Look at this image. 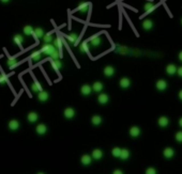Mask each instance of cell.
<instances>
[{
	"instance_id": "obj_14",
	"label": "cell",
	"mask_w": 182,
	"mask_h": 174,
	"mask_svg": "<svg viewBox=\"0 0 182 174\" xmlns=\"http://www.w3.org/2000/svg\"><path fill=\"white\" fill-rule=\"evenodd\" d=\"M90 44L94 46V47H99L101 44H102V39L99 36V35H94L90 39Z\"/></svg>"
},
{
	"instance_id": "obj_6",
	"label": "cell",
	"mask_w": 182,
	"mask_h": 174,
	"mask_svg": "<svg viewBox=\"0 0 182 174\" xmlns=\"http://www.w3.org/2000/svg\"><path fill=\"white\" fill-rule=\"evenodd\" d=\"M80 93L84 96H89L92 93V87L89 86V84H84L80 88Z\"/></svg>"
},
{
	"instance_id": "obj_29",
	"label": "cell",
	"mask_w": 182,
	"mask_h": 174,
	"mask_svg": "<svg viewBox=\"0 0 182 174\" xmlns=\"http://www.w3.org/2000/svg\"><path fill=\"white\" fill-rule=\"evenodd\" d=\"M52 67L55 69L56 71L60 70V69L62 67V63H61V61H59L58 59H55V60H53V62H52Z\"/></svg>"
},
{
	"instance_id": "obj_4",
	"label": "cell",
	"mask_w": 182,
	"mask_h": 174,
	"mask_svg": "<svg viewBox=\"0 0 182 174\" xmlns=\"http://www.w3.org/2000/svg\"><path fill=\"white\" fill-rule=\"evenodd\" d=\"M47 130H48V128H47V126H46L45 124H43V123L38 124L36 127V131L39 136H44L45 134L47 132Z\"/></svg>"
},
{
	"instance_id": "obj_40",
	"label": "cell",
	"mask_w": 182,
	"mask_h": 174,
	"mask_svg": "<svg viewBox=\"0 0 182 174\" xmlns=\"http://www.w3.org/2000/svg\"><path fill=\"white\" fill-rule=\"evenodd\" d=\"M177 74L179 77H181L182 78V66H180L179 69H177Z\"/></svg>"
},
{
	"instance_id": "obj_25",
	"label": "cell",
	"mask_w": 182,
	"mask_h": 174,
	"mask_svg": "<svg viewBox=\"0 0 182 174\" xmlns=\"http://www.w3.org/2000/svg\"><path fill=\"white\" fill-rule=\"evenodd\" d=\"M66 38H67V40L70 42V43L74 44V45H76L77 41H78V35L76 34V33H71V34L66 36Z\"/></svg>"
},
{
	"instance_id": "obj_34",
	"label": "cell",
	"mask_w": 182,
	"mask_h": 174,
	"mask_svg": "<svg viewBox=\"0 0 182 174\" xmlns=\"http://www.w3.org/2000/svg\"><path fill=\"white\" fill-rule=\"evenodd\" d=\"M42 40H43V42L44 43H52L53 42V36L49 34V33H47V34H44V36L42 38Z\"/></svg>"
},
{
	"instance_id": "obj_22",
	"label": "cell",
	"mask_w": 182,
	"mask_h": 174,
	"mask_svg": "<svg viewBox=\"0 0 182 174\" xmlns=\"http://www.w3.org/2000/svg\"><path fill=\"white\" fill-rule=\"evenodd\" d=\"M119 86L122 88V89H128V88H130V86H131V80H130L129 78L124 77V78H122L119 81Z\"/></svg>"
},
{
	"instance_id": "obj_36",
	"label": "cell",
	"mask_w": 182,
	"mask_h": 174,
	"mask_svg": "<svg viewBox=\"0 0 182 174\" xmlns=\"http://www.w3.org/2000/svg\"><path fill=\"white\" fill-rule=\"evenodd\" d=\"M88 49H89V47H88V43H87V42H84V43L79 46V50L81 52H87L88 51Z\"/></svg>"
},
{
	"instance_id": "obj_23",
	"label": "cell",
	"mask_w": 182,
	"mask_h": 174,
	"mask_svg": "<svg viewBox=\"0 0 182 174\" xmlns=\"http://www.w3.org/2000/svg\"><path fill=\"white\" fill-rule=\"evenodd\" d=\"M103 89H104V84L101 81H97L92 84V91L97 92V93H100Z\"/></svg>"
},
{
	"instance_id": "obj_13",
	"label": "cell",
	"mask_w": 182,
	"mask_h": 174,
	"mask_svg": "<svg viewBox=\"0 0 182 174\" xmlns=\"http://www.w3.org/2000/svg\"><path fill=\"white\" fill-rule=\"evenodd\" d=\"M167 82L165 81V80H163V79H160V80H158L156 81V89L159 90V91H165L166 89H167Z\"/></svg>"
},
{
	"instance_id": "obj_30",
	"label": "cell",
	"mask_w": 182,
	"mask_h": 174,
	"mask_svg": "<svg viewBox=\"0 0 182 174\" xmlns=\"http://www.w3.org/2000/svg\"><path fill=\"white\" fill-rule=\"evenodd\" d=\"M30 58H31L33 61H36V62L40 61L41 59H42V52H41V51L32 52V55H31V57H30Z\"/></svg>"
},
{
	"instance_id": "obj_3",
	"label": "cell",
	"mask_w": 182,
	"mask_h": 174,
	"mask_svg": "<svg viewBox=\"0 0 182 174\" xmlns=\"http://www.w3.org/2000/svg\"><path fill=\"white\" fill-rule=\"evenodd\" d=\"M38 100H40L41 103H46L49 100V93L45 90H41L38 92Z\"/></svg>"
},
{
	"instance_id": "obj_37",
	"label": "cell",
	"mask_w": 182,
	"mask_h": 174,
	"mask_svg": "<svg viewBox=\"0 0 182 174\" xmlns=\"http://www.w3.org/2000/svg\"><path fill=\"white\" fill-rule=\"evenodd\" d=\"M7 82H8V79H7V77H5V75L0 74V84H1V86H5Z\"/></svg>"
},
{
	"instance_id": "obj_18",
	"label": "cell",
	"mask_w": 182,
	"mask_h": 174,
	"mask_svg": "<svg viewBox=\"0 0 182 174\" xmlns=\"http://www.w3.org/2000/svg\"><path fill=\"white\" fill-rule=\"evenodd\" d=\"M142 27L145 29L146 31H149L153 28V22L151 19H145L142 24Z\"/></svg>"
},
{
	"instance_id": "obj_32",
	"label": "cell",
	"mask_w": 182,
	"mask_h": 174,
	"mask_svg": "<svg viewBox=\"0 0 182 174\" xmlns=\"http://www.w3.org/2000/svg\"><path fill=\"white\" fill-rule=\"evenodd\" d=\"M33 27L30 26V25H28V26H25L24 27V34L25 35H31L33 34Z\"/></svg>"
},
{
	"instance_id": "obj_5",
	"label": "cell",
	"mask_w": 182,
	"mask_h": 174,
	"mask_svg": "<svg viewBox=\"0 0 182 174\" xmlns=\"http://www.w3.org/2000/svg\"><path fill=\"white\" fill-rule=\"evenodd\" d=\"M103 155H104V153H103V151L100 150V148H95V150H93L92 153H91V157H92V159H94V160H101Z\"/></svg>"
},
{
	"instance_id": "obj_33",
	"label": "cell",
	"mask_w": 182,
	"mask_h": 174,
	"mask_svg": "<svg viewBox=\"0 0 182 174\" xmlns=\"http://www.w3.org/2000/svg\"><path fill=\"white\" fill-rule=\"evenodd\" d=\"M41 90H42V87H41L38 82H33L31 84V91L33 92V93H38V92L41 91Z\"/></svg>"
},
{
	"instance_id": "obj_41",
	"label": "cell",
	"mask_w": 182,
	"mask_h": 174,
	"mask_svg": "<svg viewBox=\"0 0 182 174\" xmlns=\"http://www.w3.org/2000/svg\"><path fill=\"white\" fill-rule=\"evenodd\" d=\"M122 173H123V172H122L121 170H115V171H114V174H122Z\"/></svg>"
},
{
	"instance_id": "obj_21",
	"label": "cell",
	"mask_w": 182,
	"mask_h": 174,
	"mask_svg": "<svg viewBox=\"0 0 182 174\" xmlns=\"http://www.w3.org/2000/svg\"><path fill=\"white\" fill-rule=\"evenodd\" d=\"M163 155L166 159H170V158H173V155H175V151H173L171 148H166L164 150V152H163Z\"/></svg>"
},
{
	"instance_id": "obj_26",
	"label": "cell",
	"mask_w": 182,
	"mask_h": 174,
	"mask_svg": "<svg viewBox=\"0 0 182 174\" xmlns=\"http://www.w3.org/2000/svg\"><path fill=\"white\" fill-rule=\"evenodd\" d=\"M13 42L17 46H22L23 43H24V38H23V35L21 34H15L14 35V38H13Z\"/></svg>"
},
{
	"instance_id": "obj_38",
	"label": "cell",
	"mask_w": 182,
	"mask_h": 174,
	"mask_svg": "<svg viewBox=\"0 0 182 174\" xmlns=\"http://www.w3.org/2000/svg\"><path fill=\"white\" fill-rule=\"evenodd\" d=\"M176 140H177L178 142L182 143V131H178L177 134H176Z\"/></svg>"
},
{
	"instance_id": "obj_19",
	"label": "cell",
	"mask_w": 182,
	"mask_h": 174,
	"mask_svg": "<svg viewBox=\"0 0 182 174\" xmlns=\"http://www.w3.org/2000/svg\"><path fill=\"white\" fill-rule=\"evenodd\" d=\"M166 73L169 76H173L175 74H177V66L175 64H168L166 66Z\"/></svg>"
},
{
	"instance_id": "obj_8",
	"label": "cell",
	"mask_w": 182,
	"mask_h": 174,
	"mask_svg": "<svg viewBox=\"0 0 182 174\" xmlns=\"http://www.w3.org/2000/svg\"><path fill=\"white\" fill-rule=\"evenodd\" d=\"M80 162H81V165H91V162H92V157L90 156V155H88V154H85V155H83L81 156V158H80Z\"/></svg>"
},
{
	"instance_id": "obj_43",
	"label": "cell",
	"mask_w": 182,
	"mask_h": 174,
	"mask_svg": "<svg viewBox=\"0 0 182 174\" xmlns=\"http://www.w3.org/2000/svg\"><path fill=\"white\" fill-rule=\"evenodd\" d=\"M2 3H8V2H10V0H0Z\"/></svg>"
},
{
	"instance_id": "obj_24",
	"label": "cell",
	"mask_w": 182,
	"mask_h": 174,
	"mask_svg": "<svg viewBox=\"0 0 182 174\" xmlns=\"http://www.w3.org/2000/svg\"><path fill=\"white\" fill-rule=\"evenodd\" d=\"M158 123H159V125H160L161 127H163V128H165V127L168 126L169 124V119L166 118V117H161L160 119H159V121H158Z\"/></svg>"
},
{
	"instance_id": "obj_20",
	"label": "cell",
	"mask_w": 182,
	"mask_h": 174,
	"mask_svg": "<svg viewBox=\"0 0 182 174\" xmlns=\"http://www.w3.org/2000/svg\"><path fill=\"white\" fill-rule=\"evenodd\" d=\"M103 73H104V75H105L106 77H111V76L115 75V67H113V66L111 65L106 66V67L104 69V71H103Z\"/></svg>"
},
{
	"instance_id": "obj_11",
	"label": "cell",
	"mask_w": 182,
	"mask_h": 174,
	"mask_svg": "<svg viewBox=\"0 0 182 174\" xmlns=\"http://www.w3.org/2000/svg\"><path fill=\"white\" fill-rule=\"evenodd\" d=\"M130 136L132 137V138H137V137H139L140 136V128L137 126H133L130 128Z\"/></svg>"
},
{
	"instance_id": "obj_12",
	"label": "cell",
	"mask_w": 182,
	"mask_h": 174,
	"mask_svg": "<svg viewBox=\"0 0 182 174\" xmlns=\"http://www.w3.org/2000/svg\"><path fill=\"white\" fill-rule=\"evenodd\" d=\"M88 9H89L88 2H81V3L77 7L76 11H77V12H79V13H81V14H85V13H87V12H88Z\"/></svg>"
},
{
	"instance_id": "obj_2",
	"label": "cell",
	"mask_w": 182,
	"mask_h": 174,
	"mask_svg": "<svg viewBox=\"0 0 182 174\" xmlns=\"http://www.w3.org/2000/svg\"><path fill=\"white\" fill-rule=\"evenodd\" d=\"M63 115H64V118L68 119V120H72V119L75 118L76 111L74 110V108H72V107H68V108L64 109V111H63Z\"/></svg>"
},
{
	"instance_id": "obj_35",
	"label": "cell",
	"mask_w": 182,
	"mask_h": 174,
	"mask_svg": "<svg viewBox=\"0 0 182 174\" xmlns=\"http://www.w3.org/2000/svg\"><path fill=\"white\" fill-rule=\"evenodd\" d=\"M120 152H121V148H114L113 151H111V154H113V156L116 157V158H119Z\"/></svg>"
},
{
	"instance_id": "obj_9",
	"label": "cell",
	"mask_w": 182,
	"mask_h": 174,
	"mask_svg": "<svg viewBox=\"0 0 182 174\" xmlns=\"http://www.w3.org/2000/svg\"><path fill=\"white\" fill-rule=\"evenodd\" d=\"M8 127H9L10 130L15 131L21 127V124H19V122H18L17 120H11L9 122V124H8Z\"/></svg>"
},
{
	"instance_id": "obj_17",
	"label": "cell",
	"mask_w": 182,
	"mask_h": 174,
	"mask_svg": "<svg viewBox=\"0 0 182 174\" xmlns=\"http://www.w3.org/2000/svg\"><path fill=\"white\" fill-rule=\"evenodd\" d=\"M158 8V5H153V3H151V2H147L145 7H144V10L146 11V14H149V13H152L154 10Z\"/></svg>"
},
{
	"instance_id": "obj_10",
	"label": "cell",
	"mask_w": 182,
	"mask_h": 174,
	"mask_svg": "<svg viewBox=\"0 0 182 174\" xmlns=\"http://www.w3.org/2000/svg\"><path fill=\"white\" fill-rule=\"evenodd\" d=\"M27 120L29 121L30 123H36L38 120H39V114L34 111H31L27 114Z\"/></svg>"
},
{
	"instance_id": "obj_45",
	"label": "cell",
	"mask_w": 182,
	"mask_h": 174,
	"mask_svg": "<svg viewBox=\"0 0 182 174\" xmlns=\"http://www.w3.org/2000/svg\"><path fill=\"white\" fill-rule=\"evenodd\" d=\"M179 125H180V126L182 127V118L180 119V120H179Z\"/></svg>"
},
{
	"instance_id": "obj_1",
	"label": "cell",
	"mask_w": 182,
	"mask_h": 174,
	"mask_svg": "<svg viewBox=\"0 0 182 174\" xmlns=\"http://www.w3.org/2000/svg\"><path fill=\"white\" fill-rule=\"evenodd\" d=\"M40 51L42 53L46 55V56H49L50 58H53V60L59 59V57H60V51L50 43H44V45L41 47Z\"/></svg>"
},
{
	"instance_id": "obj_28",
	"label": "cell",
	"mask_w": 182,
	"mask_h": 174,
	"mask_svg": "<svg viewBox=\"0 0 182 174\" xmlns=\"http://www.w3.org/2000/svg\"><path fill=\"white\" fill-rule=\"evenodd\" d=\"M18 65H19V63H18L17 60H15V59H9L8 60V67L10 70H13L15 67H17Z\"/></svg>"
},
{
	"instance_id": "obj_44",
	"label": "cell",
	"mask_w": 182,
	"mask_h": 174,
	"mask_svg": "<svg viewBox=\"0 0 182 174\" xmlns=\"http://www.w3.org/2000/svg\"><path fill=\"white\" fill-rule=\"evenodd\" d=\"M179 98H180V100H182V90L180 92H179Z\"/></svg>"
},
{
	"instance_id": "obj_7",
	"label": "cell",
	"mask_w": 182,
	"mask_h": 174,
	"mask_svg": "<svg viewBox=\"0 0 182 174\" xmlns=\"http://www.w3.org/2000/svg\"><path fill=\"white\" fill-rule=\"evenodd\" d=\"M109 102V96L106 93H101L98 96V103L100 105H106Z\"/></svg>"
},
{
	"instance_id": "obj_42",
	"label": "cell",
	"mask_w": 182,
	"mask_h": 174,
	"mask_svg": "<svg viewBox=\"0 0 182 174\" xmlns=\"http://www.w3.org/2000/svg\"><path fill=\"white\" fill-rule=\"evenodd\" d=\"M178 58H179V60L182 62V51L179 52V55H178Z\"/></svg>"
},
{
	"instance_id": "obj_27",
	"label": "cell",
	"mask_w": 182,
	"mask_h": 174,
	"mask_svg": "<svg viewBox=\"0 0 182 174\" xmlns=\"http://www.w3.org/2000/svg\"><path fill=\"white\" fill-rule=\"evenodd\" d=\"M33 34H34V36L38 38V39H42V38L44 36L45 32L42 28H36V29L33 30Z\"/></svg>"
},
{
	"instance_id": "obj_39",
	"label": "cell",
	"mask_w": 182,
	"mask_h": 174,
	"mask_svg": "<svg viewBox=\"0 0 182 174\" xmlns=\"http://www.w3.org/2000/svg\"><path fill=\"white\" fill-rule=\"evenodd\" d=\"M146 173L147 174H156V170L153 169V168H148L146 170Z\"/></svg>"
},
{
	"instance_id": "obj_31",
	"label": "cell",
	"mask_w": 182,
	"mask_h": 174,
	"mask_svg": "<svg viewBox=\"0 0 182 174\" xmlns=\"http://www.w3.org/2000/svg\"><path fill=\"white\" fill-rule=\"evenodd\" d=\"M53 45L55 46V47L57 48L59 51H61V49H62V43H61V40L59 39V38H57V39L53 40Z\"/></svg>"
},
{
	"instance_id": "obj_46",
	"label": "cell",
	"mask_w": 182,
	"mask_h": 174,
	"mask_svg": "<svg viewBox=\"0 0 182 174\" xmlns=\"http://www.w3.org/2000/svg\"><path fill=\"white\" fill-rule=\"evenodd\" d=\"M181 24H182V19H181Z\"/></svg>"
},
{
	"instance_id": "obj_16",
	"label": "cell",
	"mask_w": 182,
	"mask_h": 174,
	"mask_svg": "<svg viewBox=\"0 0 182 174\" xmlns=\"http://www.w3.org/2000/svg\"><path fill=\"white\" fill-rule=\"evenodd\" d=\"M102 122H103L102 117H100L98 114H95V115H93V117L91 118V124H92L93 126H100V125L102 124Z\"/></svg>"
},
{
	"instance_id": "obj_15",
	"label": "cell",
	"mask_w": 182,
	"mask_h": 174,
	"mask_svg": "<svg viewBox=\"0 0 182 174\" xmlns=\"http://www.w3.org/2000/svg\"><path fill=\"white\" fill-rule=\"evenodd\" d=\"M131 156V153L128 148H121V152H120V156L119 158L121 160H128Z\"/></svg>"
}]
</instances>
